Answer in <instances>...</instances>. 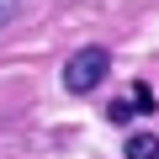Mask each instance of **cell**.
Masks as SVG:
<instances>
[{"label":"cell","mask_w":159,"mask_h":159,"mask_svg":"<svg viewBox=\"0 0 159 159\" xmlns=\"http://www.w3.org/2000/svg\"><path fill=\"white\" fill-rule=\"evenodd\" d=\"M106 74H111V53H106L101 43H90V48L69 53V64H64V90H69V96H90Z\"/></svg>","instance_id":"6da1fadb"},{"label":"cell","mask_w":159,"mask_h":159,"mask_svg":"<svg viewBox=\"0 0 159 159\" xmlns=\"http://www.w3.org/2000/svg\"><path fill=\"white\" fill-rule=\"evenodd\" d=\"M122 159H159V138L154 133H133L127 148H122Z\"/></svg>","instance_id":"3957f363"},{"label":"cell","mask_w":159,"mask_h":159,"mask_svg":"<svg viewBox=\"0 0 159 159\" xmlns=\"http://www.w3.org/2000/svg\"><path fill=\"white\" fill-rule=\"evenodd\" d=\"M148 111H154V90L143 85V80H138V85H127V90L106 106V117H111V122H133V117H148Z\"/></svg>","instance_id":"7a4b0ae2"},{"label":"cell","mask_w":159,"mask_h":159,"mask_svg":"<svg viewBox=\"0 0 159 159\" xmlns=\"http://www.w3.org/2000/svg\"><path fill=\"white\" fill-rule=\"evenodd\" d=\"M11 16H16V0H0V27H6Z\"/></svg>","instance_id":"277c9868"}]
</instances>
